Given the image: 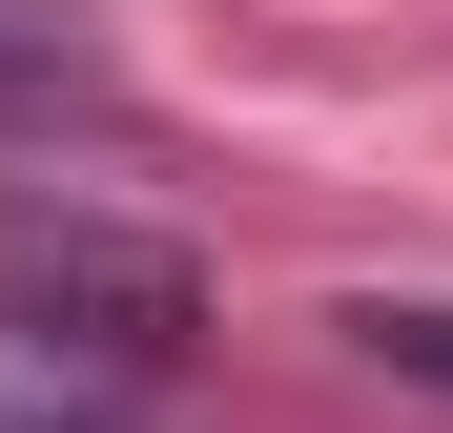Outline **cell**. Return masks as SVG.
Masks as SVG:
<instances>
[{"label":"cell","mask_w":453,"mask_h":433,"mask_svg":"<svg viewBox=\"0 0 453 433\" xmlns=\"http://www.w3.org/2000/svg\"><path fill=\"white\" fill-rule=\"evenodd\" d=\"M62 104H104V21L83 0H0V124H62Z\"/></svg>","instance_id":"2"},{"label":"cell","mask_w":453,"mask_h":433,"mask_svg":"<svg viewBox=\"0 0 453 433\" xmlns=\"http://www.w3.org/2000/svg\"><path fill=\"white\" fill-rule=\"evenodd\" d=\"M350 351H371V372H412V392H453V310H350Z\"/></svg>","instance_id":"3"},{"label":"cell","mask_w":453,"mask_h":433,"mask_svg":"<svg viewBox=\"0 0 453 433\" xmlns=\"http://www.w3.org/2000/svg\"><path fill=\"white\" fill-rule=\"evenodd\" d=\"M0 433H104V392H62L42 351H21V392H0Z\"/></svg>","instance_id":"4"},{"label":"cell","mask_w":453,"mask_h":433,"mask_svg":"<svg viewBox=\"0 0 453 433\" xmlns=\"http://www.w3.org/2000/svg\"><path fill=\"white\" fill-rule=\"evenodd\" d=\"M186 310H206L186 248H144V228H21L0 248V351H42V372L62 351H83V372H165Z\"/></svg>","instance_id":"1"}]
</instances>
